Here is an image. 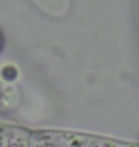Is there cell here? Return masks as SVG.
<instances>
[{"label": "cell", "instance_id": "6da1fadb", "mask_svg": "<svg viewBox=\"0 0 139 147\" xmlns=\"http://www.w3.org/2000/svg\"><path fill=\"white\" fill-rule=\"evenodd\" d=\"M28 147H139V144L118 142L100 136L63 131H41L28 135Z\"/></svg>", "mask_w": 139, "mask_h": 147}]
</instances>
